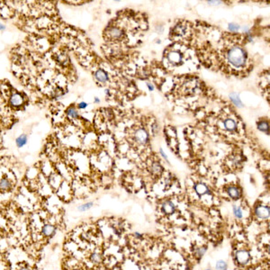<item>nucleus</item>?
Returning <instances> with one entry per match:
<instances>
[{"instance_id":"0eeeda50","label":"nucleus","mask_w":270,"mask_h":270,"mask_svg":"<svg viewBox=\"0 0 270 270\" xmlns=\"http://www.w3.org/2000/svg\"><path fill=\"white\" fill-rule=\"evenodd\" d=\"M135 140L140 144H144L148 140V133L144 129H139L135 132Z\"/></svg>"},{"instance_id":"a211bd4d","label":"nucleus","mask_w":270,"mask_h":270,"mask_svg":"<svg viewBox=\"0 0 270 270\" xmlns=\"http://www.w3.org/2000/svg\"><path fill=\"white\" fill-rule=\"evenodd\" d=\"M224 126L227 130L233 131L236 129V123L232 119H226L224 121Z\"/></svg>"},{"instance_id":"f03ea898","label":"nucleus","mask_w":270,"mask_h":270,"mask_svg":"<svg viewBox=\"0 0 270 270\" xmlns=\"http://www.w3.org/2000/svg\"><path fill=\"white\" fill-rule=\"evenodd\" d=\"M250 253L246 250H241L235 253V259L240 265H246L250 260Z\"/></svg>"},{"instance_id":"473e14b6","label":"nucleus","mask_w":270,"mask_h":270,"mask_svg":"<svg viewBox=\"0 0 270 270\" xmlns=\"http://www.w3.org/2000/svg\"><path fill=\"white\" fill-rule=\"evenodd\" d=\"M72 270H80V269H79V268H74V269Z\"/></svg>"},{"instance_id":"bb28decb","label":"nucleus","mask_w":270,"mask_h":270,"mask_svg":"<svg viewBox=\"0 0 270 270\" xmlns=\"http://www.w3.org/2000/svg\"><path fill=\"white\" fill-rule=\"evenodd\" d=\"M134 236H135V238H136V239H138V240H141V239L143 238V235H142V234H140V233H139V232L134 233Z\"/></svg>"},{"instance_id":"2eb2a0df","label":"nucleus","mask_w":270,"mask_h":270,"mask_svg":"<svg viewBox=\"0 0 270 270\" xmlns=\"http://www.w3.org/2000/svg\"><path fill=\"white\" fill-rule=\"evenodd\" d=\"M168 59L169 61H171L172 63H177L180 61L181 56L178 52H171L169 53L168 56Z\"/></svg>"},{"instance_id":"2f4dec72","label":"nucleus","mask_w":270,"mask_h":270,"mask_svg":"<svg viewBox=\"0 0 270 270\" xmlns=\"http://www.w3.org/2000/svg\"><path fill=\"white\" fill-rule=\"evenodd\" d=\"M95 102H96V103H98V102H99V100H98V99H97V98H95Z\"/></svg>"},{"instance_id":"423d86ee","label":"nucleus","mask_w":270,"mask_h":270,"mask_svg":"<svg viewBox=\"0 0 270 270\" xmlns=\"http://www.w3.org/2000/svg\"><path fill=\"white\" fill-rule=\"evenodd\" d=\"M10 104L14 107H19L23 104L24 103V98L22 96V95L19 93H14L11 97H10Z\"/></svg>"},{"instance_id":"72a5a7b5","label":"nucleus","mask_w":270,"mask_h":270,"mask_svg":"<svg viewBox=\"0 0 270 270\" xmlns=\"http://www.w3.org/2000/svg\"><path fill=\"white\" fill-rule=\"evenodd\" d=\"M205 270H212V269H211V268H207V269H205Z\"/></svg>"},{"instance_id":"9b49d317","label":"nucleus","mask_w":270,"mask_h":270,"mask_svg":"<svg viewBox=\"0 0 270 270\" xmlns=\"http://www.w3.org/2000/svg\"><path fill=\"white\" fill-rule=\"evenodd\" d=\"M95 77L97 81L99 82H106L108 80V76H107V73L103 70V69H98L95 72Z\"/></svg>"},{"instance_id":"c756f323","label":"nucleus","mask_w":270,"mask_h":270,"mask_svg":"<svg viewBox=\"0 0 270 270\" xmlns=\"http://www.w3.org/2000/svg\"><path fill=\"white\" fill-rule=\"evenodd\" d=\"M19 270H31L29 268H27V267H23V268H21Z\"/></svg>"},{"instance_id":"f8f14e48","label":"nucleus","mask_w":270,"mask_h":270,"mask_svg":"<svg viewBox=\"0 0 270 270\" xmlns=\"http://www.w3.org/2000/svg\"><path fill=\"white\" fill-rule=\"evenodd\" d=\"M28 140V137L26 134H21L15 139V144L18 148H23L24 145H26Z\"/></svg>"},{"instance_id":"20e7f679","label":"nucleus","mask_w":270,"mask_h":270,"mask_svg":"<svg viewBox=\"0 0 270 270\" xmlns=\"http://www.w3.org/2000/svg\"><path fill=\"white\" fill-rule=\"evenodd\" d=\"M57 232V227L51 224H44L42 227V234L46 238H52Z\"/></svg>"},{"instance_id":"6e6552de","label":"nucleus","mask_w":270,"mask_h":270,"mask_svg":"<svg viewBox=\"0 0 270 270\" xmlns=\"http://www.w3.org/2000/svg\"><path fill=\"white\" fill-rule=\"evenodd\" d=\"M195 188V191L196 193L198 195V196H205L206 194H209L210 193V190L208 188V186H206L204 183H197L194 186Z\"/></svg>"},{"instance_id":"39448f33","label":"nucleus","mask_w":270,"mask_h":270,"mask_svg":"<svg viewBox=\"0 0 270 270\" xmlns=\"http://www.w3.org/2000/svg\"><path fill=\"white\" fill-rule=\"evenodd\" d=\"M175 210H176V207H175V205L173 204V202H171L170 200H167L165 201L163 204H162V206H161V211L167 215H171L175 213Z\"/></svg>"},{"instance_id":"dca6fc26","label":"nucleus","mask_w":270,"mask_h":270,"mask_svg":"<svg viewBox=\"0 0 270 270\" xmlns=\"http://www.w3.org/2000/svg\"><path fill=\"white\" fill-rule=\"evenodd\" d=\"M122 34V32L118 28H112L109 32V35L113 39H119V38H121Z\"/></svg>"},{"instance_id":"f257e3e1","label":"nucleus","mask_w":270,"mask_h":270,"mask_svg":"<svg viewBox=\"0 0 270 270\" xmlns=\"http://www.w3.org/2000/svg\"><path fill=\"white\" fill-rule=\"evenodd\" d=\"M229 61L235 67H241L245 63L246 53L241 47H233L228 54Z\"/></svg>"},{"instance_id":"b1692460","label":"nucleus","mask_w":270,"mask_h":270,"mask_svg":"<svg viewBox=\"0 0 270 270\" xmlns=\"http://www.w3.org/2000/svg\"><path fill=\"white\" fill-rule=\"evenodd\" d=\"M231 100H232L236 105H238V106H242V103L241 101L240 100L238 95H236V94H232V95H231Z\"/></svg>"},{"instance_id":"4be33fe9","label":"nucleus","mask_w":270,"mask_h":270,"mask_svg":"<svg viewBox=\"0 0 270 270\" xmlns=\"http://www.w3.org/2000/svg\"><path fill=\"white\" fill-rule=\"evenodd\" d=\"M258 128H259L260 131H264V132H267L268 134V132H269L268 123L267 122L262 121L260 122H259V124H258Z\"/></svg>"},{"instance_id":"393cba45","label":"nucleus","mask_w":270,"mask_h":270,"mask_svg":"<svg viewBox=\"0 0 270 270\" xmlns=\"http://www.w3.org/2000/svg\"><path fill=\"white\" fill-rule=\"evenodd\" d=\"M229 29H230L231 31H237V30L239 29V25L234 24H231L229 25Z\"/></svg>"},{"instance_id":"412c9836","label":"nucleus","mask_w":270,"mask_h":270,"mask_svg":"<svg viewBox=\"0 0 270 270\" xmlns=\"http://www.w3.org/2000/svg\"><path fill=\"white\" fill-rule=\"evenodd\" d=\"M150 170H151L152 174H154V175H160L161 172H162V167L158 163H154L151 166V169Z\"/></svg>"},{"instance_id":"7ed1b4c3","label":"nucleus","mask_w":270,"mask_h":270,"mask_svg":"<svg viewBox=\"0 0 270 270\" xmlns=\"http://www.w3.org/2000/svg\"><path fill=\"white\" fill-rule=\"evenodd\" d=\"M269 207L268 205H259L256 206L255 208V214L257 215V217L259 219H262V220H267L269 218Z\"/></svg>"},{"instance_id":"c85d7f7f","label":"nucleus","mask_w":270,"mask_h":270,"mask_svg":"<svg viewBox=\"0 0 270 270\" xmlns=\"http://www.w3.org/2000/svg\"><path fill=\"white\" fill-rule=\"evenodd\" d=\"M160 152H161V154H162V156H163L164 158H166V159H168V158H167V156L165 155V153L163 152V150H162V149H160Z\"/></svg>"},{"instance_id":"5701e85b","label":"nucleus","mask_w":270,"mask_h":270,"mask_svg":"<svg viewBox=\"0 0 270 270\" xmlns=\"http://www.w3.org/2000/svg\"><path fill=\"white\" fill-rule=\"evenodd\" d=\"M94 203L92 202H88V203H86L84 205H81L78 206V211L80 212H86V211H88L89 209H91L93 207Z\"/></svg>"},{"instance_id":"6ab92c4d","label":"nucleus","mask_w":270,"mask_h":270,"mask_svg":"<svg viewBox=\"0 0 270 270\" xmlns=\"http://www.w3.org/2000/svg\"><path fill=\"white\" fill-rule=\"evenodd\" d=\"M215 268H216V270H227L228 269V263L223 259H220L216 262Z\"/></svg>"},{"instance_id":"a878e982","label":"nucleus","mask_w":270,"mask_h":270,"mask_svg":"<svg viewBox=\"0 0 270 270\" xmlns=\"http://www.w3.org/2000/svg\"><path fill=\"white\" fill-rule=\"evenodd\" d=\"M86 106H87V104H86V103L81 102L78 104V108H79V109H85Z\"/></svg>"},{"instance_id":"f3484780","label":"nucleus","mask_w":270,"mask_h":270,"mask_svg":"<svg viewBox=\"0 0 270 270\" xmlns=\"http://www.w3.org/2000/svg\"><path fill=\"white\" fill-rule=\"evenodd\" d=\"M206 251H207V247H205V246L200 247V248L196 249V252H195V256H196V259H201L204 257V255H205Z\"/></svg>"},{"instance_id":"9d476101","label":"nucleus","mask_w":270,"mask_h":270,"mask_svg":"<svg viewBox=\"0 0 270 270\" xmlns=\"http://www.w3.org/2000/svg\"><path fill=\"white\" fill-rule=\"evenodd\" d=\"M12 189V183L8 178L7 177H2L0 179V190L2 191H10Z\"/></svg>"},{"instance_id":"1a4fd4ad","label":"nucleus","mask_w":270,"mask_h":270,"mask_svg":"<svg viewBox=\"0 0 270 270\" xmlns=\"http://www.w3.org/2000/svg\"><path fill=\"white\" fill-rule=\"evenodd\" d=\"M227 193H228V195L230 196V197L232 198V199H234V200L239 199V198L241 197V189H240L239 187L234 186H230V187L227 189Z\"/></svg>"},{"instance_id":"7c9ffc66","label":"nucleus","mask_w":270,"mask_h":270,"mask_svg":"<svg viewBox=\"0 0 270 270\" xmlns=\"http://www.w3.org/2000/svg\"><path fill=\"white\" fill-rule=\"evenodd\" d=\"M148 86H149V90H153V86H150L149 84H148Z\"/></svg>"},{"instance_id":"4468645a","label":"nucleus","mask_w":270,"mask_h":270,"mask_svg":"<svg viewBox=\"0 0 270 270\" xmlns=\"http://www.w3.org/2000/svg\"><path fill=\"white\" fill-rule=\"evenodd\" d=\"M90 260L94 264H100L102 262V255L98 252H94L90 256Z\"/></svg>"},{"instance_id":"cd10ccee","label":"nucleus","mask_w":270,"mask_h":270,"mask_svg":"<svg viewBox=\"0 0 270 270\" xmlns=\"http://www.w3.org/2000/svg\"><path fill=\"white\" fill-rule=\"evenodd\" d=\"M5 30H6V26L3 24L0 23V31H5Z\"/></svg>"},{"instance_id":"ddd939ff","label":"nucleus","mask_w":270,"mask_h":270,"mask_svg":"<svg viewBox=\"0 0 270 270\" xmlns=\"http://www.w3.org/2000/svg\"><path fill=\"white\" fill-rule=\"evenodd\" d=\"M66 113L68 116H69L72 119H77L79 117L78 112L77 111V109L75 108L74 106H69L67 110H66Z\"/></svg>"},{"instance_id":"aec40b11","label":"nucleus","mask_w":270,"mask_h":270,"mask_svg":"<svg viewBox=\"0 0 270 270\" xmlns=\"http://www.w3.org/2000/svg\"><path fill=\"white\" fill-rule=\"evenodd\" d=\"M232 211H233V214H234V216H235V218H237V219H241L242 217H243V212H242V209L240 207V206L233 205Z\"/></svg>"}]
</instances>
